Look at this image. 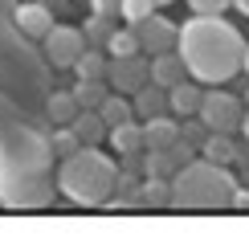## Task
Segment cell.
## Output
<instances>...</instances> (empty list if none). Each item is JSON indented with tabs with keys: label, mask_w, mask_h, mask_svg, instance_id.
I'll return each instance as SVG.
<instances>
[{
	"label": "cell",
	"mask_w": 249,
	"mask_h": 237,
	"mask_svg": "<svg viewBox=\"0 0 249 237\" xmlns=\"http://www.w3.org/2000/svg\"><path fill=\"white\" fill-rule=\"evenodd\" d=\"M176 54L184 57L196 82H229L241 70L245 41L229 20H221V13H196L192 20L180 25Z\"/></svg>",
	"instance_id": "1"
},
{
	"label": "cell",
	"mask_w": 249,
	"mask_h": 237,
	"mask_svg": "<svg viewBox=\"0 0 249 237\" xmlns=\"http://www.w3.org/2000/svg\"><path fill=\"white\" fill-rule=\"evenodd\" d=\"M78 110H82V107H78L74 90H49V98H45V115H49V123H53V127H70Z\"/></svg>",
	"instance_id": "14"
},
{
	"label": "cell",
	"mask_w": 249,
	"mask_h": 237,
	"mask_svg": "<svg viewBox=\"0 0 249 237\" xmlns=\"http://www.w3.org/2000/svg\"><path fill=\"white\" fill-rule=\"evenodd\" d=\"M98 115H102V123H107V131L119 127V123H127V119H135V115H131V102L123 98V94H115V90L98 102Z\"/></svg>",
	"instance_id": "20"
},
{
	"label": "cell",
	"mask_w": 249,
	"mask_h": 237,
	"mask_svg": "<svg viewBox=\"0 0 249 237\" xmlns=\"http://www.w3.org/2000/svg\"><path fill=\"white\" fill-rule=\"evenodd\" d=\"M139 209H172V176H143Z\"/></svg>",
	"instance_id": "13"
},
{
	"label": "cell",
	"mask_w": 249,
	"mask_h": 237,
	"mask_svg": "<svg viewBox=\"0 0 249 237\" xmlns=\"http://www.w3.org/2000/svg\"><path fill=\"white\" fill-rule=\"evenodd\" d=\"M107 94H110L107 78H78V86H74V98H78L82 110H98V102Z\"/></svg>",
	"instance_id": "19"
},
{
	"label": "cell",
	"mask_w": 249,
	"mask_h": 237,
	"mask_svg": "<svg viewBox=\"0 0 249 237\" xmlns=\"http://www.w3.org/2000/svg\"><path fill=\"white\" fill-rule=\"evenodd\" d=\"M115 176H119V164L115 156H107V151L90 147V143H82L74 156L61 160L57 168V188L66 201L82 204V209H98V204L110 201V192H115Z\"/></svg>",
	"instance_id": "2"
},
{
	"label": "cell",
	"mask_w": 249,
	"mask_h": 237,
	"mask_svg": "<svg viewBox=\"0 0 249 237\" xmlns=\"http://www.w3.org/2000/svg\"><path fill=\"white\" fill-rule=\"evenodd\" d=\"M78 147H82V139L74 135V127H57L53 135H49V156H61V160H66V156H74Z\"/></svg>",
	"instance_id": "23"
},
{
	"label": "cell",
	"mask_w": 249,
	"mask_h": 237,
	"mask_svg": "<svg viewBox=\"0 0 249 237\" xmlns=\"http://www.w3.org/2000/svg\"><path fill=\"white\" fill-rule=\"evenodd\" d=\"M70 70L78 78H107V54H102V45H86Z\"/></svg>",
	"instance_id": "18"
},
{
	"label": "cell",
	"mask_w": 249,
	"mask_h": 237,
	"mask_svg": "<svg viewBox=\"0 0 249 237\" xmlns=\"http://www.w3.org/2000/svg\"><path fill=\"white\" fill-rule=\"evenodd\" d=\"M241 66H245V74H249V45H245V57H241Z\"/></svg>",
	"instance_id": "31"
},
{
	"label": "cell",
	"mask_w": 249,
	"mask_h": 237,
	"mask_svg": "<svg viewBox=\"0 0 249 237\" xmlns=\"http://www.w3.org/2000/svg\"><path fill=\"white\" fill-rule=\"evenodd\" d=\"M110 29H115V17H107V13H94V17L82 20V37H86V45H107Z\"/></svg>",
	"instance_id": "21"
},
{
	"label": "cell",
	"mask_w": 249,
	"mask_h": 237,
	"mask_svg": "<svg viewBox=\"0 0 249 237\" xmlns=\"http://www.w3.org/2000/svg\"><path fill=\"white\" fill-rule=\"evenodd\" d=\"M41 41H45L49 66H57V70H70L78 61V54L86 49V37H82V29H74V25H49V33Z\"/></svg>",
	"instance_id": "5"
},
{
	"label": "cell",
	"mask_w": 249,
	"mask_h": 237,
	"mask_svg": "<svg viewBox=\"0 0 249 237\" xmlns=\"http://www.w3.org/2000/svg\"><path fill=\"white\" fill-rule=\"evenodd\" d=\"M70 127H74V135H78L82 143H90V147L107 139V123H102V115H98V110H78Z\"/></svg>",
	"instance_id": "17"
},
{
	"label": "cell",
	"mask_w": 249,
	"mask_h": 237,
	"mask_svg": "<svg viewBox=\"0 0 249 237\" xmlns=\"http://www.w3.org/2000/svg\"><path fill=\"white\" fill-rule=\"evenodd\" d=\"M160 4H172V0H155V8H160Z\"/></svg>",
	"instance_id": "32"
},
{
	"label": "cell",
	"mask_w": 249,
	"mask_h": 237,
	"mask_svg": "<svg viewBox=\"0 0 249 237\" xmlns=\"http://www.w3.org/2000/svg\"><path fill=\"white\" fill-rule=\"evenodd\" d=\"M94 4V13H107V17H119V4L123 0H90Z\"/></svg>",
	"instance_id": "28"
},
{
	"label": "cell",
	"mask_w": 249,
	"mask_h": 237,
	"mask_svg": "<svg viewBox=\"0 0 249 237\" xmlns=\"http://www.w3.org/2000/svg\"><path fill=\"white\" fill-rule=\"evenodd\" d=\"M233 188L237 180L225 164H209L196 156L172 176V209H229Z\"/></svg>",
	"instance_id": "3"
},
{
	"label": "cell",
	"mask_w": 249,
	"mask_h": 237,
	"mask_svg": "<svg viewBox=\"0 0 249 237\" xmlns=\"http://www.w3.org/2000/svg\"><path fill=\"white\" fill-rule=\"evenodd\" d=\"M200 160H209V164H225L229 168L233 160H241V151H237V143L229 131H209V135L200 139Z\"/></svg>",
	"instance_id": "10"
},
{
	"label": "cell",
	"mask_w": 249,
	"mask_h": 237,
	"mask_svg": "<svg viewBox=\"0 0 249 237\" xmlns=\"http://www.w3.org/2000/svg\"><path fill=\"white\" fill-rule=\"evenodd\" d=\"M147 13H155V0H123V4H119V17L127 20V25L143 20Z\"/></svg>",
	"instance_id": "24"
},
{
	"label": "cell",
	"mask_w": 249,
	"mask_h": 237,
	"mask_svg": "<svg viewBox=\"0 0 249 237\" xmlns=\"http://www.w3.org/2000/svg\"><path fill=\"white\" fill-rule=\"evenodd\" d=\"M233 4H237V8H241V13L249 17V0H233Z\"/></svg>",
	"instance_id": "30"
},
{
	"label": "cell",
	"mask_w": 249,
	"mask_h": 237,
	"mask_svg": "<svg viewBox=\"0 0 249 237\" xmlns=\"http://www.w3.org/2000/svg\"><path fill=\"white\" fill-rule=\"evenodd\" d=\"M107 139H110V147H115V156H123V151H139L143 147V123L127 119V123H119V127H110Z\"/></svg>",
	"instance_id": "16"
},
{
	"label": "cell",
	"mask_w": 249,
	"mask_h": 237,
	"mask_svg": "<svg viewBox=\"0 0 249 237\" xmlns=\"http://www.w3.org/2000/svg\"><path fill=\"white\" fill-rule=\"evenodd\" d=\"M163 110H168V90L155 86V82H151V86L143 82V86L135 90V98H131V115L143 123V119H151V115H163Z\"/></svg>",
	"instance_id": "11"
},
{
	"label": "cell",
	"mask_w": 249,
	"mask_h": 237,
	"mask_svg": "<svg viewBox=\"0 0 249 237\" xmlns=\"http://www.w3.org/2000/svg\"><path fill=\"white\" fill-rule=\"evenodd\" d=\"M102 49H107L110 57H127V54H139V41H135L131 25H127V29H110V37H107Z\"/></svg>",
	"instance_id": "22"
},
{
	"label": "cell",
	"mask_w": 249,
	"mask_h": 237,
	"mask_svg": "<svg viewBox=\"0 0 249 237\" xmlns=\"http://www.w3.org/2000/svg\"><path fill=\"white\" fill-rule=\"evenodd\" d=\"M131 33H135V41H139V54H163V49H176L180 29H176L168 17L147 13L143 20H135V25H131Z\"/></svg>",
	"instance_id": "6"
},
{
	"label": "cell",
	"mask_w": 249,
	"mask_h": 237,
	"mask_svg": "<svg viewBox=\"0 0 249 237\" xmlns=\"http://www.w3.org/2000/svg\"><path fill=\"white\" fill-rule=\"evenodd\" d=\"M176 139H180V123H176L168 110L143 119V147H168V143H176Z\"/></svg>",
	"instance_id": "12"
},
{
	"label": "cell",
	"mask_w": 249,
	"mask_h": 237,
	"mask_svg": "<svg viewBox=\"0 0 249 237\" xmlns=\"http://www.w3.org/2000/svg\"><path fill=\"white\" fill-rule=\"evenodd\" d=\"M119 168H123V172H135V176H143V147H139V151H123Z\"/></svg>",
	"instance_id": "26"
},
{
	"label": "cell",
	"mask_w": 249,
	"mask_h": 237,
	"mask_svg": "<svg viewBox=\"0 0 249 237\" xmlns=\"http://www.w3.org/2000/svg\"><path fill=\"white\" fill-rule=\"evenodd\" d=\"M147 82V57L127 54V57H107V86L115 94H135Z\"/></svg>",
	"instance_id": "7"
},
{
	"label": "cell",
	"mask_w": 249,
	"mask_h": 237,
	"mask_svg": "<svg viewBox=\"0 0 249 237\" xmlns=\"http://www.w3.org/2000/svg\"><path fill=\"white\" fill-rule=\"evenodd\" d=\"M200 94L204 90L196 86V82H176V86H168V110H176V115H196V107H200Z\"/></svg>",
	"instance_id": "15"
},
{
	"label": "cell",
	"mask_w": 249,
	"mask_h": 237,
	"mask_svg": "<svg viewBox=\"0 0 249 237\" xmlns=\"http://www.w3.org/2000/svg\"><path fill=\"white\" fill-rule=\"evenodd\" d=\"M241 98L229 94V90H204L200 94V107H196V119L204 123L209 131H233L241 127Z\"/></svg>",
	"instance_id": "4"
},
{
	"label": "cell",
	"mask_w": 249,
	"mask_h": 237,
	"mask_svg": "<svg viewBox=\"0 0 249 237\" xmlns=\"http://www.w3.org/2000/svg\"><path fill=\"white\" fill-rule=\"evenodd\" d=\"M13 20L25 37H45L49 25H53V13H49V4H17Z\"/></svg>",
	"instance_id": "9"
},
{
	"label": "cell",
	"mask_w": 249,
	"mask_h": 237,
	"mask_svg": "<svg viewBox=\"0 0 249 237\" xmlns=\"http://www.w3.org/2000/svg\"><path fill=\"white\" fill-rule=\"evenodd\" d=\"M204 135H209V127H204L196 115H184V119H180V139H188V143H196V147H200Z\"/></svg>",
	"instance_id": "25"
},
{
	"label": "cell",
	"mask_w": 249,
	"mask_h": 237,
	"mask_svg": "<svg viewBox=\"0 0 249 237\" xmlns=\"http://www.w3.org/2000/svg\"><path fill=\"white\" fill-rule=\"evenodd\" d=\"M237 131H245V139H249V107L241 110V127H237Z\"/></svg>",
	"instance_id": "29"
},
{
	"label": "cell",
	"mask_w": 249,
	"mask_h": 237,
	"mask_svg": "<svg viewBox=\"0 0 249 237\" xmlns=\"http://www.w3.org/2000/svg\"><path fill=\"white\" fill-rule=\"evenodd\" d=\"M233 0H188V8L192 13H225Z\"/></svg>",
	"instance_id": "27"
},
{
	"label": "cell",
	"mask_w": 249,
	"mask_h": 237,
	"mask_svg": "<svg viewBox=\"0 0 249 237\" xmlns=\"http://www.w3.org/2000/svg\"><path fill=\"white\" fill-rule=\"evenodd\" d=\"M245 107H249V86H245Z\"/></svg>",
	"instance_id": "33"
},
{
	"label": "cell",
	"mask_w": 249,
	"mask_h": 237,
	"mask_svg": "<svg viewBox=\"0 0 249 237\" xmlns=\"http://www.w3.org/2000/svg\"><path fill=\"white\" fill-rule=\"evenodd\" d=\"M184 74H188V66H184V57L176 54V49H163V54H151L147 61V82H155V86H176V82H184Z\"/></svg>",
	"instance_id": "8"
}]
</instances>
